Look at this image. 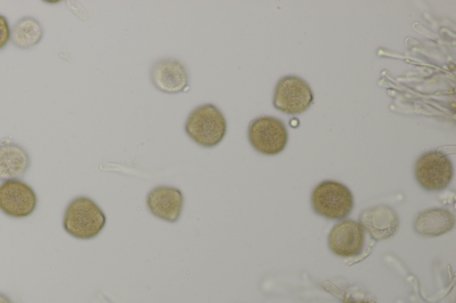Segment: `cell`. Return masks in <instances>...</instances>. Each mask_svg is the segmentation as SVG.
<instances>
[{
    "mask_svg": "<svg viewBox=\"0 0 456 303\" xmlns=\"http://www.w3.org/2000/svg\"><path fill=\"white\" fill-rule=\"evenodd\" d=\"M29 165V155L21 146L13 142L0 143V180L19 179Z\"/></svg>",
    "mask_w": 456,
    "mask_h": 303,
    "instance_id": "12",
    "label": "cell"
},
{
    "mask_svg": "<svg viewBox=\"0 0 456 303\" xmlns=\"http://www.w3.org/2000/svg\"><path fill=\"white\" fill-rule=\"evenodd\" d=\"M0 303H12L9 297L0 292Z\"/></svg>",
    "mask_w": 456,
    "mask_h": 303,
    "instance_id": "16",
    "label": "cell"
},
{
    "mask_svg": "<svg viewBox=\"0 0 456 303\" xmlns=\"http://www.w3.org/2000/svg\"><path fill=\"white\" fill-rule=\"evenodd\" d=\"M359 222L362 229L376 241L393 236L399 227L397 213L393 208L385 204L363 210L359 216Z\"/></svg>",
    "mask_w": 456,
    "mask_h": 303,
    "instance_id": "10",
    "label": "cell"
},
{
    "mask_svg": "<svg viewBox=\"0 0 456 303\" xmlns=\"http://www.w3.org/2000/svg\"><path fill=\"white\" fill-rule=\"evenodd\" d=\"M226 120L214 104L207 103L194 108L188 116L184 130L198 145L212 148L219 144L226 133Z\"/></svg>",
    "mask_w": 456,
    "mask_h": 303,
    "instance_id": "2",
    "label": "cell"
},
{
    "mask_svg": "<svg viewBox=\"0 0 456 303\" xmlns=\"http://www.w3.org/2000/svg\"><path fill=\"white\" fill-rule=\"evenodd\" d=\"M44 30L40 22L32 17L19 20L11 31L12 44L21 49L37 45L43 38Z\"/></svg>",
    "mask_w": 456,
    "mask_h": 303,
    "instance_id": "14",
    "label": "cell"
},
{
    "mask_svg": "<svg viewBox=\"0 0 456 303\" xmlns=\"http://www.w3.org/2000/svg\"><path fill=\"white\" fill-rule=\"evenodd\" d=\"M150 77L152 84L162 92L178 93L189 88L186 68L174 58L157 60L151 65Z\"/></svg>",
    "mask_w": 456,
    "mask_h": 303,
    "instance_id": "9",
    "label": "cell"
},
{
    "mask_svg": "<svg viewBox=\"0 0 456 303\" xmlns=\"http://www.w3.org/2000/svg\"><path fill=\"white\" fill-rule=\"evenodd\" d=\"M313 210L320 216L330 219H341L352 211L354 197L344 184L334 180L319 183L312 192Z\"/></svg>",
    "mask_w": 456,
    "mask_h": 303,
    "instance_id": "3",
    "label": "cell"
},
{
    "mask_svg": "<svg viewBox=\"0 0 456 303\" xmlns=\"http://www.w3.org/2000/svg\"><path fill=\"white\" fill-rule=\"evenodd\" d=\"M106 224V216L94 201L87 196H77L65 209L62 226L64 230L77 239L97 236Z\"/></svg>",
    "mask_w": 456,
    "mask_h": 303,
    "instance_id": "1",
    "label": "cell"
},
{
    "mask_svg": "<svg viewBox=\"0 0 456 303\" xmlns=\"http://www.w3.org/2000/svg\"><path fill=\"white\" fill-rule=\"evenodd\" d=\"M37 205L34 189L20 179H10L0 185V211L8 217L22 219L31 215Z\"/></svg>",
    "mask_w": 456,
    "mask_h": 303,
    "instance_id": "7",
    "label": "cell"
},
{
    "mask_svg": "<svg viewBox=\"0 0 456 303\" xmlns=\"http://www.w3.org/2000/svg\"><path fill=\"white\" fill-rule=\"evenodd\" d=\"M414 174L426 190L439 191L452 181L453 167L450 158L442 152L432 150L422 154L416 161Z\"/></svg>",
    "mask_w": 456,
    "mask_h": 303,
    "instance_id": "5",
    "label": "cell"
},
{
    "mask_svg": "<svg viewBox=\"0 0 456 303\" xmlns=\"http://www.w3.org/2000/svg\"><path fill=\"white\" fill-rule=\"evenodd\" d=\"M251 146L259 153L273 155L284 150L288 142V131L284 123L269 116L253 119L248 128Z\"/></svg>",
    "mask_w": 456,
    "mask_h": 303,
    "instance_id": "4",
    "label": "cell"
},
{
    "mask_svg": "<svg viewBox=\"0 0 456 303\" xmlns=\"http://www.w3.org/2000/svg\"><path fill=\"white\" fill-rule=\"evenodd\" d=\"M454 215L444 208H431L419 212L414 222V231L423 236H438L452 229Z\"/></svg>",
    "mask_w": 456,
    "mask_h": 303,
    "instance_id": "13",
    "label": "cell"
},
{
    "mask_svg": "<svg viewBox=\"0 0 456 303\" xmlns=\"http://www.w3.org/2000/svg\"><path fill=\"white\" fill-rule=\"evenodd\" d=\"M146 204L152 215L173 223L181 216L183 195L175 187L159 186L149 192Z\"/></svg>",
    "mask_w": 456,
    "mask_h": 303,
    "instance_id": "11",
    "label": "cell"
},
{
    "mask_svg": "<svg viewBox=\"0 0 456 303\" xmlns=\"http://www.w3.org/2000/svg\"><path fill=\"white\" fill-rule=\"evenodd\" d=\"M314 101L309 84L297 76L281 77L274 89L273 104L278 110L297 115L305 111Z\"/></svg>",
    "mask_w": 456,
    "mask_h": 303,
    "instance_id": "6",
    "label": "cell"
},
{
    "mask_svg": "<svg viewBox=\"0 0 456 303\" xmlns=\"http://www.w3.org/2000/svg\"><path fill=\"white\" fill-rule=\"evenodd\" d=\"M11 38V29L8 20L3 15H0V50L3 49Z\"/></svg>",
    "mask_w": 456,
    "mask_h": 303,
    "instance_id": "15",
    "label": "cell"
},
{
    "mask_svg": "<svg viewBox=\"0 0 456 303\" xmlns=\"http://www.w3.org/2000/svg\"><path fill=\"white\" fill-rule=\"evenodd\" d=\"M364 230L359 222L344 219L338 222L328 236L330 250L343 258L359 255L364 244Z\"/></svg>",
    "mask_w": 456,
    "mask_h": 303,
    "instance_id": "8",
    "label": "cell"
}]
</instances>
